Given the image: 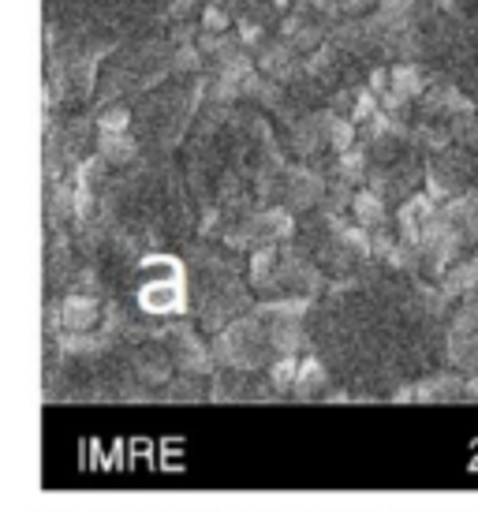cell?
Instances as JSON below:
<instances>
[{
  "label": "cell",
  "mask_w": 478,
  "mask_h": 512,
  "mask_svg": "<svg viewBox=\"0 0 478 512\" xmlns=\"http://www.w3.org/2000/svg\"><path fill=\"white\" fill-rule=\"evenodd\" d=\"M202 27H206V34H228V15L213 4V8L202 12Z\"/></svg>",
  "instance_id": "9"
},
{
  "label": "cell",
  "mask_w": 478,
  "mask_h": 512,
  "mask_svg": "<svg viewBox=\"0 0 478 512\" xmlns=\"http://www.w3.org/2000/svg\"><path fill=\"white\" fill-rule=\"evenodd\" d=\"M374 0H337V12H344V15H359L363 8H370Z\"/></svg>",
  "instance_id": "10"
},
{
  "label": "cell",
  "mask_w": 478,
  "mask_h": 512,
  "mask_svg": "<svg viewBox=\"0 0 478 512\" xmlns=\"http://www.w3.org/2000/svg\"><path fill=\"white\" fill-rule=\"evenodd\" d=\"M352 214L359 221V228H378L385 221V195L381 191H355Z\"/></svg>",
  "instance_id": "5"
},
{
  "label": "cell",
  "mask_w": 478,
  "mask_h": 512,
  "mask_svg": "<svg viewBox=\"0 0 478 512\" xmlns=\"http://www.w3.org/2000/svg\"><path fill=\"white\" fill-rule=\"evenodd\" d=\"M322 191H325V184L314 176V172L299 169L288 176V202H292L296 210H310L314 202L322 199Z\"/></svg>",
  "instance_id": "4"
},
{
  "label": "cell",
  "mask_w": 478,
  "mask_h": 512,
  "mask_svg": "<svg viewBox=\"0 0 478 512\" xmlns=\"http://www.w3.org/2000/svg\"><path fill=\"white\" fill-rule=\"evenodd\" d=\"M135 154H139V143H135L127 131H101L98 157L105 161V165H113V169H120V165H131V161H135Z\"/></svg>",
  "instance_id": "3"
},
{
  "label": "cell",
  "mask_w": 478,
  "mask_h": 512,
  "mask_svg": "<svg viewBox=\"0 0 478 512\" xmlns=\"http://www.w3.org/2000/svg\"><path fill=\"white\" fill-rule=\"evenodd\" d=\"M467 165L460 161L456 154H441L430 165V191L434 195H464V184H467Z\"/></svg>",
  "instance_id": "2"
},
{
  "label": "cell",
  "mask_w": 478,
  "mask_h": 512,
  "mask_svg": "<svg viewBox=\"0 0 478 512\" xmlns=\"http://www.w3.org/2000/svg\"><path fill=\"white\" fill-rule=\"evenodd\" d=\"M464 240L471 243V247H478V210L464 221Z\"/></svg>",
  "instance_id": "11"
},
{
  "label": "cell",
  "mask_w": 478,
  "mask_h": 512,
  "mask_svg": "<svg viewBox=\"0 0 478 512\" xmlns=\"http://www.w3.org/2000/svg\"><path fill=\"white\" fill-rule=\"evenodd\" d=\"M325 385H329V374L318 359H303V367H299V382H296V393L299 397H314V393H322Z\"/></svg>",
  "instance_id": "7"
},
{
  "label": "cell",
  "mask_w": 478,
  "mask_h": 512,
  "mask_svg": "<svg viewBox=\"0 0 478 512\" xmlns=\"http://www.w3.org/2000/svg\"><path fill=\"white\" fill-rule=\"evenodd\" d=\"M98 322H101V307L94 296L68 292V296L60 299V326L68 329V333H90Z\"/></svg>",
  "instance_id": "1"
},
{
  "label": "cell",
  "mask_w": 478,
  "mask_h": 512,
  "mask_svg": "<svg viewBox=\"0 0 478 512\" xmlns=\"http://www.w3.org/2000/svg\"><path fill=\"white\" fill-rule=\"evenodd\" d=\"M127 124H131V113H127L124 105H113V109H105V116L98 120L101 131H127Z\"/></svg>",
  "instance_id": "8"
},
{
  "label": "cell",
  "mask_w": 478,
  "mask_h": 512,
  "mask_svg": "<svg viewBox=\"0 0 478 512\" xmlns=\"http://www.w3.org/2000/svg\"><path fill=\"white\" fill-rule=\"evenodd\" d=\"M441 292H445V296L478 292V258H467V262H456L452 270H445V277H441Z\"/></svg>",
  "instance_id": "6"
}]
</instances>
